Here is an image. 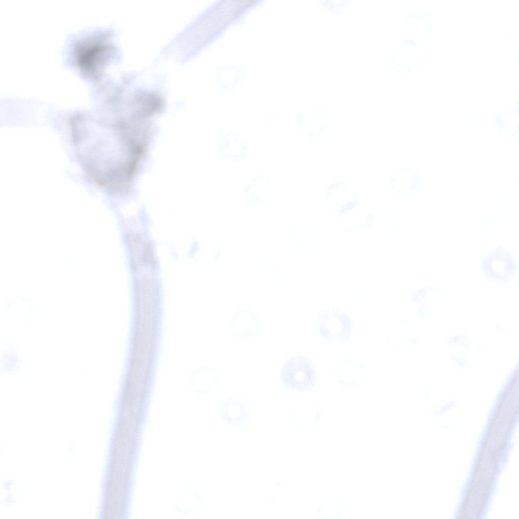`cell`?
<instances>
[{
  "label": "cell",
  "mask_w": 519,
  "mask_h": 519,
  "mask_svg": "<svg viewBox=\"0 0 519 519\" xmlns=\"http://www.w3.org/2000/svg\"><path fill=\"white\" fill-rule=\"evenodd\" d=\"M72 129L77 156L88 175L110 191L127 189L138 166L115 128L79 121Z\"/></svg>",
  "instance_id": "cell-1"
},
{
  "label": "cell",
  "mask_w": 519,
  "mask_h": 519,
  "mask_svg": "<svg viewBox=\"0 0 519 519\" xmlns=\"http://www.w3.org/2000/svg\"><path fill=\"white\" fill-rule=\"evenodd\" d=\"M280 378L285 390L303 393L315 387L318 375L309 357L297 355L285 360L281 367Z\"/></svg>",
  "instance_id": "cell-2"
},
{
  "label": "cell",
  "mask_w": 519,
  "mask_h": 519,
  "mask_svg": "<svg viewBox=\"0 0 519 519\" xmlns=\"http://www.w3.org/2000/svg\"><path fill=\"white\" fill-rule=\"evenodd\" d=\"M481 267L484 274L491 282L507 284L516 273L517 262L511 251L504 248L497 247L485 256Z\"/></svg>",
  "instance_id": "cell-3"
},
{
  "label": "cell",
  "mask_w": 519,
  "mask_h": 519,
  "mask_svg": "<svg viewBox=\"0 0 519 519\" xmlns=\"http://www.w3.org/2000/svg\"><path fill=\"white\" fill-rule=\"evenodd\" d=\"M354 324L350 317L338 310H326L318 316L319 335L330 343H345L351 338Z\"/></svg>",
  "instance_id": "cell-4"
},
{
  "label": "cell",
  "mask_w": 519,
  "mask_h": 519,
  "mask_svg": "<svg viewBox=\"0 0 519 519\" xmlns=\"http://www.w3.org/2000/svg\"><path fill=\"white\" fill-rule=\"evenodd\" d=\"M222 409L225 417L229 418H241L245 413L243 405L233 399L226 400L223 403Z\"/></svg>",
  "instance_id": "cell-5"
}]
</instances>
